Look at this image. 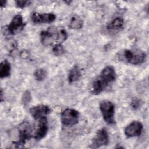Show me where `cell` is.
I'll use <instances>...</instances> for the list:
<instances>
[{"label":"cell","instance_id":"22","mask_svg":"<svg viewBox=\"0 0 149 149\" xmlns=\"http://www.w3.org/2000/svg\"><path fill=\"white\" fill-rule=\"evenodd\" d=\"M2 100H3V91H2V90L1 89V101H2Z\"/></svg>","mask_w":149,"mask_h":149},{"label":"cell","instance_id":"8","mask_svg":"<svg viewBox=\"0 0 149 149\" xmlns=\"http://www.w3.org/2000/svg\"><path fill=\"white\" fill-rule=\"evenodd\" d=\"M24 26V23L20 15H15L8 25L6 30L9 34H16L21 31Z\"/></svg>","mask_w":149,"mask_h":149},{"label":"cell","instance_id":"1","mask_svg":"<svg viewBox=\"0 0 149 149\" xmlns=\"http://www.w3.org/2000/svg\"><path fill=\"white\" fill-rule=\"evenodd\" d=\"M115 79L116 72L115 68L112 66H105L93 81L90 88L91 93L94 95L100 94Z\"/></svg>","mask_w":149,"mask_h":149},{"label":"cell","instance_id":"16","mask_svg":"<svg viewBox=\"0 0 149 149\" xmlns=\"http://www.w3.org/2000/svg\"><path fill=\"white\" fill-rule=\"evenodd\" d=\"M83 22L77 15L73 16L69 22V27L72 29H79L83 27Z\"/></svg>","mask_w":149,"mask_h":149},{"label":"cell","instance_id":"20","mask_svg":"<svg viewBox=\"0 0 149 149\" xmlns=\"http://www.w3.org/2000/svg\"><path fill=\"white\" fill-rule=\"evenodd\" d=\"M16 5L19 8H23L29 5L31 2L28 1H15Z\"/></svg>","mask_w":149,"mask_h":149},{"label":"cell","instance_id":"19","mask_svg":"<svg viewBox=\"0 0 149 149\" xmlns=\"http://www.w3.org/2000/svg\"><path fill=\"white\" fill-rule=\"evenodd\" d=\"M31 100V94L29 91H25L22 96V102L23 103L24 105H27V104H29L30 102V101Z\"/></svg>","mask_w":149,"mask_h":149},{"label":"cell","instance_id":"12","mask_svg":"<svg viewBox=\"0 0 149 149\" xmlns=\"http://www.w3.org/2000/svg\"><path fill=\"white\" fill-rule=\"evenodd\" d=\"M38 120V123L34 134V138L36 140L43 139L47 135L48 130V121L46 117L41 118Z\"/></svg>","mask_w":149,"mask_h":149},{"label":"cell","instance_id":"14","mask_svg":"<svg viewBox=\"0 0 149 149\" xmlns=\"http://www.w3.org/2000/svg\"><path fill=\"white\" fill-rule=\"evenodd\" d=\"M81 70L77 65H74L69 71L68 74V81L69 83H73L77 81L81 77Z\"/></svg>","mask_w":149,"mask_h":149},{"label":"cell","instance_id":"13","mask_svg":"<svg viewBox=\"0 0 149 149\" xmlns=\"http://www.w3.org/2000/svg\"><path fill=\"white\" fill-rule=\"evenodd\" d=\"M124 20L122 17H117L113 19L107 26V29L110 31H117L123 26Z\"/></svg>","mask_w":149,"mask_h":149},{"label":"cell","instance_id":"7","mask_svg":"<svg viewBox=\"0 0 149 149\" xmlns=\"http://www.w3.org/2000/svg\"><path fill=\"white\" fill-rule=\"evenodd\" d=\"M108 143L109 137L108 132L105 128H101L97 132L95 137L93 139L91 147L94 148H99L107 146Z\"/></svg>","mask_w":149,"mask_h":149},{"label":"cell","instance_id":"15","mask_svg":"<svg viewBox=\"0 0 149 149\" xmlns=\"http://www.w3.org/2000/svg\"><path fill=\"white\" fill-rule=\"evenodd\" d=\"M10 70L11 66L10 62L6 59L2 61L0 64V77L2 79L9 76Z\"/></svg>","mask_w":149,"mask_h":149},{"label":"cell","instance_id":"6","mask_svg":"<svg viewBox=\"0 0 149 149\" xmlns=\"http://www.w3.org/2000/svg\"><path fill=\"white\" fill-rule=\"evenodd\" d=\"M58 30L55 27H51L47 30L41 32L40 37L41 43L44 45H49L54 42L58 43Z\"/></svg>","mask_w":149,"mask_h":149},{"label":"cell","instance_id":"5","mask_svg":"<svg viewBox=\"0 0 149 149\" xmlns=\"http://www.w3.org/2000/svg\"><path fill=\"white\" fill-rule=\"evenodd\" d=\"M19 131V141L13 143L15 145L19 146L24 145L27 140H29L31 137V127L30 123L27 122H22L18 128Z\"/></svg>","mask_w":149,"mask_h":149},{"label":"cell","instance_id":"18","mask_svg":"<svg viewBox=\"0 0 149 149\" xmlns=\"http://www.w3.org/2000/svg\"><path fill=\"white\" fill-rule=\"evenodd\" d=\"M34 76L37 80L42 81L47 76V73L46 71L43 69H36L34 72Z\"/></svg>","mask_w":149,"mask_h":149},{"label":"cell","instance_id":"17","mask_svg":"<svg viewBox=\"0 0 149 149\" xmlns=\"http://www.w3.org/2000/svg\"><path fill=\"white\" fill-rule=\"evenodd\" d=\"M52 52L55 55L61 56L65 53V51L61 43H56L52 48Z\"/></svg>","mask_w":149,"mask_h":149},{"label":"cell","instance_id":"21","mask_svg":"<svg viewBox=\"0 0 149 149\" xmlns=\"http://www.w3.org/2000/svg\"><path fill=\"white\" fill-rule=\"evenodd\" d=\"M6 3V1H0V6L1 8H3V6H5V4Z\"/></svg>","mask_w":149,"mask_h":149},{"label":"cell","instance_id":"2","mask_svg":"<svg viewBox=\"0 0 149 149\" xmlns=\"http://www.w3.org/2000/svg\"><path fill=\"white\" fill-rule=\"evenodd\" d=\"M100 109L104 120L109 125H115V105L110 101L105 100L100 103Z\"/></svg>","mask_w":149,"mask_h":149},{"label":"cell","instance_id":"11","mask_svg":"<svg viewBox=\"0 0 149 149\" xmlns=\"http://www.w3.org/2000/svg\"><path fill=\"white\" fill-rule=\"evenodd\" d=\"M51 112V108L45 105H38L34 106L30 109V113L35 119H39L43 117H46Z\"/></svg>","mask_w":149,"mask_h":149},{"label":"cell","instance_id":"9","mask_svg":"<svg viewBox=\"0 0 149 149\" xmlns=\"http://www.w3.org/2000/svg\"><path fill=\"white\" fill-rule=\"evenodd\" d=\"M30 17L34 23H50L56 19L55 15L52 13H40L33 12L31 13Z\"/></svg>","mask_w":149,"mask_h":149},{"label":"cell","instance_id":"4","mask_svg":"<svg viewBox=\"0 0 149 149\" xmlns=\"http://www.w3.org/2000/svg\"><path fill=\"white\" fill-rule=\"evenodd\" d=\"M123 56L125 60L129 63L132 65H140L143 63L146 59V54L141 51H132L126 49L123 52Z\"/></svg>","mask_w":149,"mask_h":149},{"label":"cell","instance_id":"10","mask_svg":"<svg viewBox=\"0 0 149 149\" xmlns=\"http://www.w3.org/2000/svg\"><path fill=\"white\" fill-rule=\"evenodd\" d=\"M143 129V124L139 121H133L125 129L124 133L127 137H134L139 136Z\"/></svg>","mask_w":149,"mask_h":149},{"label":"cell","instance_id":"3","mask_svg":"<svg viewBox=\"0 0 149 149\" xmlns=\"http://www.w3.org/2000/svg\"><path fill=\"white\" fill-rule=\"evenodd\" d=\"M79 119V112L73 108H68L61 113V120L65 126H72L77 124Z\"/></svg>","mask_w":149,"mask_h":149}]
</instances>
